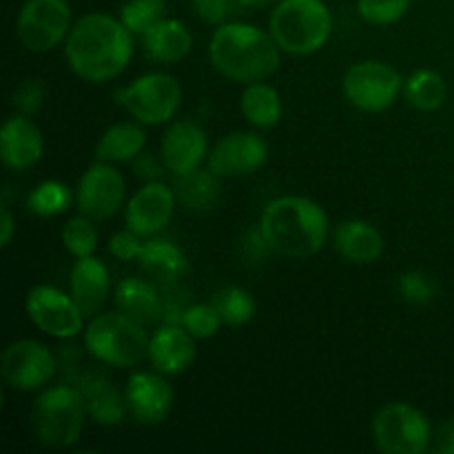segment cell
<instances>
[{"mask_svg": "<svg viewBox=\"0 0 454 454\" xmlns=\"http://www.w3.org/2000/svg\"><path fill=\"white\" fill-rule=\"evenodd\" d=\"M69 293L84 317L91 319L100 315L111 295L109 269L105 262L96 255L75 260L69 275Z\"/></svg>", "mask_w": 454, "mask_h": 454, "instance_id": "cell-21", "label": "cell"}, {"mask_svg": "<svg viewBox=\"0 0 454 454\" xmlns=\"http://www.w3.org/2000/svg\"><path fill=\"white\" fill-rule=\"evenodd\" d=\"M25 310L29 322L53 340H74L84 333V315L74 301L71 293L49 284H40L27 293Z\"/></svg>", "mask_w": 454, "mask_h": 454, "instance_id": "cell-12", "label": "cell"}, {"mask_svg": "<svg viewBox=\"0 0 454 454\" xmlns=\"http://www.w3.org/2000/svg\"><path fill=\"white\" fill-rule=\"evenodd\" d=\"M58 372V359L43 341L16 340L4 346L0 375L7 388L16 393H35L51 384Z\"/></svg>", "mask_w": 454, "mask_h": 454, "instance_id": "cell-11", "label": "cell"}, {"mask_svg": "<svg viewBox=\"0 0 454 454\" xmlns=\"http://www.w3.org/2000/svg\"><path fill=\"white\" fill-rule=\"evenodd\" d=\"M403 78L384 60H359L346 69L341 91L348 105L364 114H384L397 105L403 93Z\"/></svg>", "mask_w": 454, "mask_h": 454, "instance_id": "cell-9", "label": "cell"}, {"mask_svg": "<svg viewBox=\"0 0 454 454\" xmlns=\"http://www.w3.org/2000/svg\"><path fill=\"white\" fill-rule=\"evenodd\" d=\"M133 171L140 177L142 182H162L164 176L168 173L167 164L162 162V158H155V153L149 151H142L136 160H133Z\"/></svg>", "mask_w": 454, "mask_h": 454, "instance_id": "cell-41", "label": "cell"}, {"mask_svg": "<svg viewBox=\"0 0 454 454\" xmlns=\"http://www.w3.org/2000/svg\"><path fill=\"white\" fill-rule=\"evenodd\" d=\"M44 136L29 115L16 114L0 129V160L9 171H29L43 160Z\"/></svg>", "mask_w": 454, "mask_h": 454, "instance_id": "cell-19", "label": "cell"}, {"mask_svg": "<svg viewBox=\"0 0 454 454\" xmlns=\"http://www.w3.org/2000/svg\"><path fill=\"white\" fill-rule=\"evenodd\" d=\"M127 411L136 424L160 426L171 417L176 390L162 372H131L124 384Z\"/></svg>", "mask_w": 454, "mask_h": 454, "instance_id": "cell-16", "label": "cell"}, {"mask_svg": "<svg viewBox=\"0 0 454 454\" xmlns=\"http://www.w3.org/2000/svg\"><path fill=\"white\" fill-rule=\"evenodd\" d=\"M397 291L402 295L403 301L412 306H428L433 304V300L437 297V286H434L433 278L426 275L424 270H406V273L399 275Z\"/></svg>", "mask_w": 454, "mask_h": 454, "instance_id": "cell-35", "label": "cell"}, {"mask_svg": "<svg viewBox=\"0 0 454 454\" xmlns=\"http://www.w3.org/2000/svg\"><path fill=\"white\" fill-rule=\"evenodd\" d=\"M208 151H211V146H208L207 131L191 120L171 122V127L164 131L162 142H160V158L173 176L202 167L208 158Z\"/></svg>", "mask_w": 454, "mask_h": 454, "instance_id": "cell-18", "label": "cell"}, {"mask_svg": "<svg viewBox=\"0 0 454 454\" xmlns=\"http://www.w3.org/2000/svg\"><path fill=\"white\" fill-rule=\"evenodd\" d=\"M118 18L136 38H142L151 27L167 18V0H124Z\"/></svg>", "mask_w": 454, "mask_h": 454, "instance_id": "cell-32", "label": "cell"}, {"mask_svg": "<svg viewBox=\"0 0 454 454\" xmlns=\"http://www.w3.org/2000/svg\"><path fill=\"white\" fill-rule=\"evenodd\" d=\"M239 111L244 120L257 129H273L282 120V98L278 89L269 82L244 84V91L239 96Z\"/></svg>", "mask_w": 454, "mask_h": 454, "instance_id": "cell-28", "label": "cell"}, {"mask_svg": "<svg viewBox=\"0 0 454 454\" xmlns=\"http://www.w3.org/2000/svg\"><path fill=\"white\" fill-rule=\"evenodd\" d=\"M47 102V87L40 78H25L12 93V105L18 114L35 115Z\"/></svg>", "mask_w": 454, "mask_h": 454, "instance_id": "cell-37", "label": "cell"}, {"mask_svg": "<svg viewBox=\"0 0 454 454\" xmlns=\"http://www.w3.org/2000/svg\"><path fill=\"white\" fill-rule=\"evenodd\" d=\"M82 340L84 350L105 366L136 368L149 359L146 326L122 310H102L89 319Z\"/></svg>", "mask_w": 454, "mask_h": 454, "instance_id": "cell-5", "label": "cell"}, {"mask_svg": "<svg viewBox=\"0 0 454 454\" xmlns=\"http://www.w3.org/2000/svg\"><path fill=\"white\" fill-rule=\"evenodd\" d=\"M257 224L275 255L288 260H309L331 239L326 211L304 195H279L270 200Z\"/></svg>", "mask_w": 454, "mask_h": 454, "instance_id": "cell-3", "label": "cell"}, {"mask_svg": "<svg viewBox=\"0 0 454 454\" xmlns=\"http://www.w3.org/2000/svg\"><path fill=\"white\" fill-rule=\"evenodd\" d=\"M182 326L195 337V340H208V337H215L222 324L220 313H217L215 306L208 301V304H191L184 310V317H182Z\"/></svg>", "mask_w": 454, "mask_h": 454, "instance_id": "cell-36", "label": "cell"}, {"mask_svg": "<svg viewBox=\"0 0 454 454\" xmlns=\"http://www.w3.org/2000/svg\"><path fill=\"white\" fill-rule=\"evenodd\" d=\"M133 38L120 18L102 12L87 13L74 22L62 44L67 65L84 82H109L122 75L131 62Z\"/></svg>", "mask_w": 454, "mask_h": 454, "instance_id": "cell-1", "label": "cell"}, {"mask_svg": "<svg viewBox=\"0 0 454 454\" xmlns=\"http://www.w3.org/2000/svg\"><path fill=\"white\" fill-rule=\"evenodd\" d=\"M195 357H198L195 337L182 324L162 322L151 333L149 362L153 371L167 377L182 375L193 366Z\"/></svg>", "mask_w": 454, "mask_h": 454, "instance_id": "cell-20", "label": "cell"}, {"mask_svg": "<svg viewBox=\"0 0 454 454\" xmlns=\"http://www.w3.org/2000/svg\"><path fill=\"white\" fill-rule=\"evenodd\" d=\"M115 100L136 122L160 127L173 122L182 106V84L176 75L151 71L115 91Z\"/></svg>", "mask_w": 454, "mask_h": 454, "instance_id": "cell-8", "label": "cell"}, {"mask_svg": "<svg viewBox=\"0 0 454 454\" xmlns=\"http://www.w3.org/2000/svg\"><path fill=\"white\" fill-rule=\"evenodd\" d=\"M372 442L384 454H424L433 446V424L424 411L406 402H390L372 417Z\"/></svg>", "mask_w": 454, "mask_h": 454, "instance_id": "cell-7", "label": "cell"}, {"mask_svg": "<svg viewBox=\"0 0 454 454\" xmlns=\"http://www.w3.org/2000/svg\"><path fill=\"white\" fill-rule=\"evenodd\" d=\"M74 27L67 0H25L16 18V38L27 51L49 53L65 44Z\"/></svg>", "mask_w": 454, "mask_h": 454, "instance_id": "cell-10", "label": "cell"}, {"mask_svg": "<svg viewBox=\"0 0 454 454\" xmlns=\"http://www.w3.org/2000/svg\"><path fill=\"white\" fill-rule=\"evenodd\" d=\"M176 191L162 182H145L124 207V222L142 238H153L167 229L176 213Z\"/></svg>", "mask_w": 454, "mask_h": 454, "instance_id": "cell-17", "label": "cell"}, {"mask_svg": "<svg viewBox=\"0 0 454 454\" xmlns=\"http://www.w3.org/2000/svg\"><path fill=\"white\" fill-rule=\"evenodd\" d=\"M146 146L145 124L115 122L106 129L96 145V160L100 162H133Z\"/></svg>", "mask_w": 454, "mask_h": 454, "instance_id": "cell-27", "label": "cell"}, {"mask_svg": "<svg viewBox=\"0 0 454 454\" xmlns=\"http://www.w3.org/2000/svg\"><path fill=\"white\" fill-rule=\"evenodd\" d=\"M269 162V142L255 131H233L208 151L207 168L220 177H247Z\"/></svg>", "mask_w": 454, "mask_h": 454, "instance_id": "cell-15", "label": "cell"}, {"mask_svg": "<svg viewBox=\"0 0 454 454\" xmlns=\"http://www.w3.org/2000/svg\"><path fill=\"white\" fill-rule=\"evenodd\" d=\"M62 366L67 371V381L74 384L84 397L89 419L93 424L102 426V428H115L122 424L124 417H129L124 390H120L105 372L98 371V366L80 364L78 368L75 362L69 364L67 359H62Z\"/></svg>", "mask_w": 454, "mask_h": 454, "instance_id": "cell-13", "label": "cell"}, {"mask_svg": "<svg viewBox=\"0 0 454 454\" xmlns=\"http://www.w3.org/2000/svg\"><path fill=\"white\" fill-rule=\"evenodd\" d=\"M282 53L270 31L248 22H222L208 40L213 69L239 84L273 78L282 65Z\"/></svg>", "mask_w": 454, "mask_h": 454, "instance_id": "cell-2", "label": "cell"}, {"mask_svg": "<svg viewBox=\"0 0 454 454\" xmlns=\"http://www.w3.org/2000/svg\"><path fill=\"white\" fill-rule=\"evenodd\" d=\"M127 180L115 164L100 162L87 168L75 186V207L93 222L111 220L127 207Z\"/></svg>", "mask_w": 454, "mask_h": 454, "instance_id": "cell-14", "label": "cell"}, {"mask_svg": "<svg viewBox=\"0 0 454 454\" xmlns=\"http://www.w3.org/2000/svg\"><path fill=\"white\" fill-rule=\"evenodd\" d=\"M191 7H193L195 16L200 20L207 22V25L220 27L229 18L231 0H191Z\"/></svg>", "mask_w": 454, "mask_h": 454, "instance_id": "cell-40", "label": "cell"}, {"mask_svg": "<svg viewBox=\"0 0 454 454\" xmlns=\"http://www.w3.org/2000/svg\"><path fill=\"white\" fill-rule=\"evenodd\" d=\"M235 3L244 9H266L270 4H278L279 0H235Z\"/></svg>", "mask_w": 454, "mask_h": 454, "instance_id": "cell-44", "label": "cell"}, {"mask_svg": "<svg viewBox=\"0 0 454 454\" xmlns=\"http://www.w3.org/2000/svg\"><path fill=\"white\" fill-rule=\"evenodd\" d=\"M142 248H145V238L129 226L111 235L109 239V253L120 262H137Z\"/></svg>", "mask_w": 454, "mask_h": 454, "instance_id": "cell-38", "label": "cell"}, {"mask_svg": "<svg viewBox=\"0 0 454 454\" xmlns=\"http://www.w3.org/2000/svg\"><path fill=\"white\" fill-rule=\"evenodd\" d=\"M31 430L47 450H69L82 437L89 411L84 397L74 384L47 386L31 403Z\"/></svg>", "mask_w": 454, "mask_h": 454, "instance_id": "cell-4", "label": "cell"}, {"mask_svg": "<svg viewBox=\"0 0 454 454\" xmlns=\"http://www.w3.org/2000/svg\"><path fill=\"white\" fill-rule=\"evenodd\" d=\"M357 13L364 22L375 27H388L403 20L411 12L412 0H357Z\"/></svg>", "mask_w": 454, "mask_h": 454, "instance_id": "cell-34", "label": "cell"}, {"mask_svg": "<svg viewBox=\"0 0 454 454\" xmlns=\"http://www.w3.org/2000/svg\"><path fill=\"white\" fill-rule=\"evenodd\" d=\"M142 273L149 279H153L158 286L180 282L182 275L189 270V260L186 253L177 244L168 239H149L145 242L140 257H137Z\"/></svg>", "mask_w": 454, "mask_h": 454, "instance_id": "cell-25", "label": "cell"}, {"mask_svg": "<svg viewBox=\"0 0 454 454\" xmlns=\"http://www.w3.org/2000/svg\"><path fill=\"white\" fill-rule=\"evenodd\" d=\"M3 220H0V247L7 248L13 242V235H16V220H13L12 207H9L7 198L3 200Z\"/></svg>", "mask_w": 454, "mask_h": 454, "instance_id": "cell-43", "label": "cell"}, {"mask_svg": "<svg viewBox=\"0 0 454 454\" xmlns=\"http://www.w3.org/2000/svg\"><path fill=\"white\" fill-rule=\"evenodd\" d=\"M114 301L118 310L137 319L145 326L162 324L164 319V293L149 278H124L115 286Z\"/></svg>", "mask_w": 454, "mask_h": 454, "instance_id": "cell-23", "label": "cell"}, {"mask_svg": "<svg viewBox=\"0 0 454 454\" xmlns=\"http://www.w3.org/2000/svg\"><path fill=\"white\" fill-rule=\"evenodd\" d=\"M331 244L337 255L359 266L375 264L386 251L384 235L380 233V229L359 217L340 222L331 233Z\"/></svg>", "mask_w": 454, "mask_h": 454, "instance_id": "cell-22", "label": "cell"}, {"mask_svg": "<svg viewBox=\"0 0 454 454\" xmlns=\"http://www.w3.org/2000/svg\"><path fill=\"white\" fill-rule=\"evenodd\" d=\"M403 98L412 109L421 114H433L443 106L448 98V84L439 71L417 69L403 82Z\"/></svg>", "mask_w": 454, "mask_h": 454, "instance_id": "cell-29", "label": "cell"}, {"mask_svg": "<svg viewBox=\"0 0 454 454\" xmlns=\"http://www.w3.org/2000/svg\"><path fill=\"white\" fill-rule=\"evenodd\" d=\"M62 247L67 248L69 255H74L75 260L80 257H89V255H96V248H98V229L93 224L91 217L87 215H75L69 217L62 226Z\"/></svg>", "mask_w": 454, "mask_h": 454, "instance_id": "cell-33", "label": "cell"}, {"mask_svg": "<svg viewBox=\"0 0 454 454\" xmlns=\"http://www.w3.org/2000/svg\"><path fill=\"white\" fill-rule=\"evenodd\" d=\"M146 56L160 65H177L193 49V34L177 18H162L142 35Z\"/></svg>", "mask_w": 454, "mask_h": 454, "instance_id": "cell-24", "label": "cell"}, {"mask_svg": "<svg viewBox=\"0 0 454 454\" xmlns=\"http://www.w3.org/2000/svg\"><path fill=\"white\" fill-rule=\"evenodd\" d=\"M430 450L439 454H454V419L443 421V424L434 430Z\"/></svg>", "mask_w": 454, "mask_h": 454, "instance_id": "cell-42", "label": "cell"}, {"mask_svg": "<svg viewBox=\"0 0 454 454\" xmlns=\"http://www.w3.org/2000/svg\"><path fill=\"white\" fill-rule=\"evenodd\" d=\"M75 202V191L60 180H44L27 193L25 207L35 217H56L69 211Z\"/></svg>", "mask_w": 454, "mask_h": 454, "instance_id": "cell-30", "label": "cell"}, {"mask_svg": "<svg viewBox=\"0 0 454 454\" xmlns=\"http://www.w3.org/2000/svg\"><path fill=\"white\" fill-rule=\"evenodd\" d=\"M176 198L189 211L204 213L211 211L222 200V177L211 168H195V171L173 176L171 182Z\"/></svg>", "mask_w": 454, "mask_h": 454, "instance_id": "cell-26", "label": "cell"}, {"mask_svg": "<svg viewBox=\"0 0 454 454\" xmlns=\"http://www.w3.org/2000/svg\"><path fill=\"white\" fill-rule=\"evenodd\" d=\"M273 253L270 244L266 242L264 233H262L260 224L253 226L247 231L242 239V255L248 264H262L264 260H269V255Z\"/></svg>", "mask_w": 454, "mask_h": 454, "instance_id": "cell-39", "label": "cell"}, {"mask_svg": "<svg viewBox=\"0 0 454 454\" xmlns=\"http://www.w3.org/2000/svg\"><path fill=\"white\" fill-rule=\"evenodd\" d=\"M333 12L324 0H279L269 31L288 56H313L333 35Z\"/></svg>", "mask_w": 454, "mask_h": 454, "instance_id": "cell-6", "label": "cell"}, {"mask_svg": "<svg viewBox=\"0 0 454 454\" xmlns=\"http://www.w3.org/2000/svg\"><path fill=\"white\" fill-rule=\"evenodd\" d=\"M211 304L215 306L217 313H220L222 324L231 328L244 326V324L251 322L257 313V301L247 288L242 286H222L220 291L213 295Z\"/></svg>", "mask_w": 454, "mask_h": 454, "instance_id": "cell-31", "label": "cell"}]
</instances>
